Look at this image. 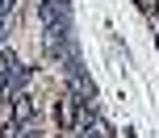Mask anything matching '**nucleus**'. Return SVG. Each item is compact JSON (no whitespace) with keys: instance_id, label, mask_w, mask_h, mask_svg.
Returning a JSON list of instances; mask_svg holds the SVG:
<instances>
[{"instance_id":"f257e3e1","label":"nucleus","mask_w":159,"mask_h":138,"mask_svg":"<svg viewBox=\"0 0 159 138\" xmlns=\"http://www.w3.org/2000/svg\"><path fill=\"white\" fill-rule=\"evenodd\" d=\"M80 109H84V100H80L71 88L55 100V122H59V130H63V134H75V126H80Z\"/></svg>"},{"instance_id":"20e7f679","label":"nucleus","mask_w":159,"mask_h":138,"mask_svg":"<svg viewBox=\"0 0 159 138\" xmlns=\"http://www.w3.org/2000/svg\"><path fill=\"white\" fill-rule=\"evenodd\" d=\"M67 88H71L75 92V96L80 100H84V105H96V96H101V88H96V80H92V75H75V80H67Z\"/></svg>"},{"instance_id":"0eeeda50","label":"nucleus","mask_w":159,"mask_h":138,"mask_svg":"<svg viewBox=\"0 0 159 138\" xmlns=\"http://www.w3.org/2000/svg\"><path fill=\"white\" fill-rule=\"evenodd\" d=\"M0 46H4V13H0Z\"/></svg>"},{"instance_id":"7ed1b4c3","label":"nucleus","mask_w":159,"mask_h":138,"mask_svg":"<svg viewBox=\"0 0 159 138\" xmlns=\"http://www.w3.org/2000/svg\"><path fill=\"white\" fill-rule=\"evenodd\" d=\"M42 25H59V21H71V0H42L38 4Z\"/></svg>"},{"instance_id":"9d476101","label":"nucleus","mask_w":159,"mask_h":138,"mask_svg":"<svg viewBox=\"0 0 159 138\" xmlns=\"http://www.w3.org/2000/svg\"><path fill=\"white\" fill-rule=\"evenodd\" d=\"M67 138H71V134H67Z\"/></svg>"},{"instance_id":"423d86ee","label":"nucleus","mask_w":159,"mask_h":138,"mask_svg":"<svg viewBox=\"0 0 159 138\" xmlns=\"http://www.w3.org/2000/svg\"><path fill=\"white\" fill-rule=\"evenodd\" d=\"M13 4L17 0H0V13H13Z\"/></svg>"},{"instance_id":"6e6552de","label":"nucleus","mask_w":159,"mask_h":138,"mask_svg":"<svg viewBox=\"0 0 159 138\" xmlns=\"http://www.w3.org/2000/svg\"><path fill=\"white\" fill-rule=\"evenodd\" d=\"M151 21H155V25H159V4H155V13H151Z\"/></svg>"},{"instance_id":"1a4fd4ad","label":"nucleus","mask_w":159,"mask_h":138,"mask_svg":"<svg viewBox=\"0 0 159 138\" xmlns=\"http://www.w3.org/2000/svg\"><path fill=\"white\" fill-rule=\"evenodd\" d=\"M155 50H159V25H155Z\"/></svg>"},{"instance_id":"f03ea898","label":"nucleus","mask_w":159,"mask_h":138,"mask_svg":"<svg viewBox=\"0 0 159 138\" xmlns=\"http://www.w3.org/2000/svg\"><path fill=\"white\" fill-rule=\"evenodd\" d=\"M67 50H75V38H71V21L46 25V55H50V59H63Z\"/></svg>"},{"instance_id":"39448f33","label":"nucleus","mask_w":159,"mask_h":138,"mask_svg":"<svg viewBox=\"0 0 159 138\" xmlns=\"http://www.w3.org/2000/svg\"><path fill=\"white\" fill-rule=\"evenodd\" d=\"M134 4H138V8H143V13H147V17H151V13H155V4H159V0H134Z\"/></svg>"}]
</instances>
